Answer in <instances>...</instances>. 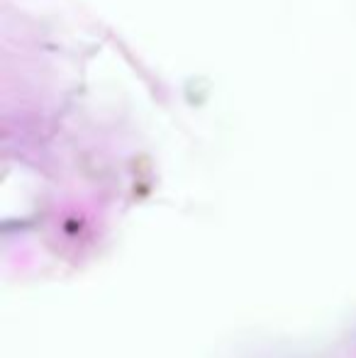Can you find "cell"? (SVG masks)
I'll use <instances>...</instances> for the list:
<instances>
[]
</instances>
